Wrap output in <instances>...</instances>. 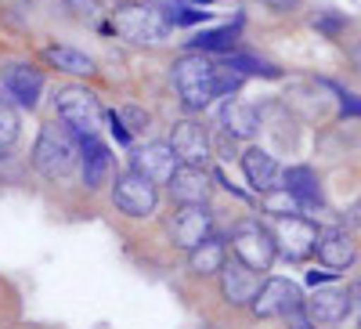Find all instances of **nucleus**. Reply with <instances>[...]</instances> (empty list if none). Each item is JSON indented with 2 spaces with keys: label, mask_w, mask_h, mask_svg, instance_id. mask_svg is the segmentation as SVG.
Listing matches in <instances>:
<instances>
[{
  "label": "nucleus",
  "mask_w": 361,
  "mask_h": 329,
  "mask_svg": "<svg viewBox=\"0 0 361 329\" xmlns=\"http://www.w3.org/2000/svg\"><path fill=\"white\" fill-rule=\"evenodd\" d=\"M173 83L180 91V102L192 112H202L206 105H214V98H228L243 87V73L228 69L224 62L214 66L202 51H192L173 62Z\"/></svg>",
  "instance_id": "f257e3e1"
},
{
  "label": "nucleus",
  "mask_w": 361,
  "mask_h": 329,
  "mask_svg": "<svg viewBox=\"0 0 361 329\" xmlns=\"http://www.w3.org/2000/svg\"><path fill=\"white\" fill-rule=\"evenodd\" d=\"M33 167L47 177V181H69L80 167V141L76 131L66 124V119H51V124L40 127L37 148H33Z\"/></svg>",
  "instance_id": "f03ea898"
},
{
  "label": "nucleus",
  "mask_w": 361,
  "mask_h": 329,
  "mask_svg": "<svg viewBox=\"0 0 361 329\" xmlns=\"http://www.w3.org/2000/svg\"><path fill=\"white\" fill-rule=\"evenodd\" d=\"M112 29L119 37H127L134 44H163L173 29V18H170V8L163 4H141V0H127L112 11Z\"/></svg>",
  "instance_id": "7ed1b4c3"
},
{
  "label": "nucleus",
  "mask_w": 361,
  "mask_h": 329,
  "mask_svg": "<svg viewBox=\"0 0 361 329\" xmlns=\"http://www.w3.org/2000/svg\"><path fill=\"white\" fill-rule=\"evenodd\" d=\"M231 250L246 268H253V272H271V264L279 257L275 235H271V228H264L260 221H238L231 228Z\"/></svg>",
  "instance_id": "20e7f679"
},
{
  "label": "nucleus",
  "mask_w": 361,
  "mask_h": 329,
  "mask_svg": "<svg viewBox=\"0 0 361 329\" xmlns=\"http://www.w3.org/2000/svg\"><path fill=\"white\" fill-rule=\"evenodd\" d=\"M54 109H58V119H66V124L83 138V134H98L102 127V105L98 98L87 91V87H62V91L54 95Z\"/></svg>",
  "instance_id": "39448f33"
},
{
  "label": "nucleus",
  "mask_w": 361,
  "mask_h": 329,
  "mask_svg": "<svg viewBox=\"0 0 361 329\" xmlns=\"http://www.w3.org/2000/svg\"><path fill=\"white\" fill-rule=\"evenodd\" d=\"M275 246L286 261H307L318 246V225L300 217V214H286V217H275Z\"/></svg>",
  "instance_id": "423d86ee"
},
{
  "label": "nucleus",
  "mask_w": 361,
  "mask_h": 329,
  "mask_svg": "<svg viewBox=\"0 0 361 329\" xmlns=\"http://www.w3.org/2000/svg\"><path fill=\"white\" fill-rule=\"evenodd\" d=\"M300 308H304V293H300V286L289 282V279H267V282H260L257 297L250 301V311L257 318H289Z\"/></svg>",
  "instance_id": "0eeeda50"
},
{
  "label": "nucleus",
  "mask_w": 361,
  "mask_h": 329,
  "mask_svg": "<svg viewBox=\"0 0 361 329\" xmlns=\"http://www.w3.org/2000/svg\"><path fill=\"white\" fill-rule=\"evenodd\" d=\"M112 203H116L127 217H148V214L156 210V203H159V192H156V185L148 181V177H141L137 170H127V174L116 177Z\"/></svg>",
  "instance_id": "6e6552de"
},
{
  "label": "nucleus",
  "mask_w": 361,
  "mask_h": 329,
  "mask_svg": "<svg viewBox=\"0 0 361 329\" xmlns=\"http://www.w3.org/2000/svg\"><path fill=\"white\" fill-rule=\"evenodd\" d=\"M209 228H214V214H209L206 203H177V210L170 217V235L177 246L192 250L209 235Z\"/></svg>",
  "instance_id": "1a4fd4ad"
},
{
  "label": "nucleus",
  "mask_w": 361,
  "mask_h": 329,
  "mask_svg": "<svg viewBox=\"0 0 361 329\" xmlns=\"http://www.w3.org/2000/svg\"><path fill=\"white\" fill-rule=\"evenodd\" d=\"M130 170H137L141 177H148L152 185H166L170 174L177 170V152L170 141H148L130 152Z\"/></svg>",
  "instance_id": "9d476101"
},
{
  "label": "nucleus",
  "mask_w": 361,
  "mask_h": 329,
  "mask_svg": "<svg viewBox=\"0 0 361 329\" xmlns=\"http://www.w3.org/2000/svg\"><path fill=\"white\" fill-rule=\"evenodd\" d=\"M170 145L180 163H192V167H206L209 156H214V141H209L206 127L195 124V119H180V124H173L170 131Z\"/></svg>",
  "instance_id": "9b49d317"
},
{
  "label": "nucleus",
  "mask_w": 361,
  "mask_h": 329,
  "mask_svg": "<svg viewBox=\"0 0 361 329\" xmlns=\"http://www.w3.org/2000/svg\"><path fill=\"white\" fill-rule=\"evenodd\" d=\"M0 80H4V91L8 98H15L22 109H37L40 95H44V73L25 66V62H8L4 73H0Z\"/></svg>",
  "instance_id": "f8f14e48"
},
{
  "label": "nucleus",
  "mask_w": 361,
  "mask_h": 329,
  "mask_svg": "<svg viewBox=\"0 0 361 329\" xmlns=\"http://www.w3.org/2000/svg\"><path fill=\"white\" fill-rule=\"evenodd\" d=\"M314 253L329 272H347V268L357 261V243H354V235L347 228H325V232H318Z\"/></svg>",
  "instance_id": "ddd939ff"
},
{
  "label": "nucleus",
  "mask_w": 361,
  "mask_h": 329,
  "mask_svg": "<svg viewBox=\"0 0 361 329\" xmlns=\"http://www.w3.org/2000/svg\"><path fill=\"white\" fill-rule=\"evenodd\" d=\"M260 289V272H253V268H246L243 261H224L221 268V293H224V301L228 304H238V308H250V301L257 297Z\"/></svg>",
  "instance_id": "4468645a"
},
{
  "label": "nucleus",
  "mask_w": 361,
  "mask_h": 329,
  "mask_svg": "<svg viewBox=\"0 0 361 329\" xmlns=\"http://www.w3.org/2000/svg\"><path fill=\"white\" fill-rule=\"evenodd\" d=\"M238 163H243V174H246V181H250V189H253L257 196H264V192H271V189L282 185V170H279L275 156L264 152L260 145L246 148V152L238 156Z\"/></svg>",
  "instance_id": "2eb2a0df"
},
{
  "label": "nucleus",
  "mask_w": 361,
  "mask_h": 329,
  "mask_svg": "<svg viewBox=\"0 0 361 329\" xmlns=\"http://www.w3.org/2000/svg\"><path fill=\"white\" fill-rule=\"evenodd\" d=\"M80 170H83V185L90 192L105 185V177L112 170V152H109L105 141H98V134L80 138Z\"/></svg>",
  "instance_id": "dca6fc26"
},
{
  "label": "nucleus",
  "mask_w": 361,
  "mask_h": 329,
  "mask_svg": "<svg viewBox=\"0 0 361 329\" xmlns=\"http://www.w3.org/2000/svg\"><path fill=\"white\" fill-rule=\"evenodd\" d=\"M173 203H206L209 199V174L206 167H192V163H180L173 174H170V181H166Z\"/></svg>",
  "instance_id": "f3484780"
},
{
  "label": "nucleus",
  "mask_w": 361,
  "mask_h": 329,
  "mask_svg": "<svg viewBox=\"0 0 361 329\" xmlns=\"http://www.w3.org/2000/svg\"><path fill=\"white\" fill-rule=\"evenodd\" d=\"M354 308V297L347 289H318L311 301H304V315L318 325V322H343Z\"/></svg>",
  "instance_id": "a211bd4d"
},
{
  "label": "nucleus",
  "mask_w": 361,
  "mask_h": 329,
  "mask_svg": "<svg viewBox=\"0 0 361 329\" xmlns=\"http://www.w3.org/2000/svg\"><path fill=\"white\" fill-rule=\"evenodd\" d=\"M282 185L300 203V210H318L322 206V185H318V177H314L311 167H289L282 174Z\"/></svg>",
  "instance_id": "6ab92c4d"
},
{
  "label": "nucleus",
  "mask_w": 361,
  "mask_h": 329,
  "mask_svg": "<svg viewBox=\"0 0 361 329\" xmlns=\"http://www.w3.org/2000/svg\"><path fill=\"white\" fill-rule=\"evenodd\" d=\"M221 127L228 134H235V138H253L260 131V109L238 102V98H224V105H221Z\"/></svg>",
  "instance_id": "aec40b11"
},
{
  "label": "nucleus",
  "mask_w": 361,
  "mask_h": 329,
  "mask_svg": "<svg viewBox=\"0 0 361 329\" xmlns=\"http://www.w3.org/2000/svg\"><path fill=\"white\" fill-rule=\"evenodd\" d=\"M224 261H228V250H224V243L217 235H206L202 243H195L188 250V268L195 275H221Z\"/></svg>",
  "instance_id": "412c9836"
},
{
  "label": "nucleus",
  "mask_w": 361,
  "mask_h": 329,
  "mask_svg": "<svg viewBox=\"0 0 361 329\" xmlns=\"http://www.w3.org/2000/svg\"><path fill=\"white\" fill-rule=\"evenodd\" d=\"M44 62L54 66V69H62V73H73V76H90V73H94V62H90L83 51H76V47H62V44L44 47Z\"/></svg>",
  "instance_id": "4be33fe9"
},
{
  "label": "nucleus",
  "mask_w": 361,
  "mask_h": 329,
  "mask_svg": "<svg viewBox=\"0 0 361 329\" xmlns=\"http://www.w3.org/2000/svg\"><path fill=\"white\" fill-rule=\"evenodd\" d=\"M188 51H202V54H214V51H231L238 44L235 25H221V29H206V33H195L192 40H185Z\"/></svg>",
  "instance_id": "5701e85b"
},
{
  "label": "nucleus",
  "mask_w": 361,
  "mask_h": 329,
  "mask_svg": "<svg viewBox=\"0 0 361 329\" xmlns=\"http://www.w3.org/2000/svg\"><path fill=\"white\" fill-rule=\"evenodd\" d=\"M224 66L235 69V73H243V76H264V80H279V76H282L279 66L264 62V58H253V54H231V51H228Z\"/></svg>",
  "instance_id": "b1692460"
},
{
  "label": "nucleus",
  "mask_w": 361,
  "mask_h": 329,
  "mask_svg": "<svg viewBox=\"0 0 361 329\" xmlns=\"http://www.w3.org/2000/svg\"><path fill=\"white\" fill-rule=\"evenodd\" d=\"M260 206H264L267 214H275V217H286V214H304V210H300V203L289 196V189H286V185L264 192V196H260Z\"/></svg>",
  "instance_id": "393cba45"
},
{
  "label": "nucleus",
  "mask_w": 361,
  "mask_h": 329,
  "mask_svg": "<svg viewBox=\"0 0 361 329\" xmlns=\"http://www.w3.org/2000/svg\"><path fill=\"white\" fill-rule=\"evenodd\" d=\"M314 29H318V33H325L329 40H336V37L343 33V29H347V18L325 8V11H318V15H314Z\"/></svg>",
  "instance_id": "a878e982"
},
{
  "label": "nucleus",
  "mask_w": 361,
  "mask_h": 329,
  "mask_svg": "<svg viewBox=\"0 0 361 329\" xmlns=\"http://www.w3.org/2000/svg\"><path fill=\"white\" fill-rule=\"evenodd\" d=\"M15 138H18V116L4 98H0V148H8Z\"/></svg>",
  "instance_id": "bb28decb"
},
{
  "label": "nucleus",
  "mask_w": 361,
  "mask_h": 329,
  "mask_svg": "<svg viewBox=\"0 0 361 329\" xmlns=\"http://www.w3.org/2000/svg\"><path fill=\"white\" fill-rule=\"evenodd\" d=\"M325 91H333L336 98H340V116H361V98L357 95H350V91H343V87H336V83H322Z\"/></svg>",
  "instance_id": "cd10ccee"
},
{
  "label": "nucleus",
  "mask_w": 361,
  "mask_h": 329,
  "mask_svg": "<svg viewBox=\"0 0 361 329\" xmlns=\"http://www.w3.org/2000/svg\"><path fill=\"white\" fill-rule=\"evenodd\" d=\"M170 18L173 25H199L209 18V11H195V8H170Z\"/></svg>",
  "instance_id": "c85d7f7f"
},
{
  "label": "nucleus",
  "mask_w": 361,
  "mask_h": 329,
  "mask_svg": "<svg viewBox=\"0 0 361 329\" xmlns=\"http://www.w3.org/2000/svg\"><path fill=\"white\" fill-rule=\"evenodd\" d=\"M119 116H123V124H127L130 131H145V127H148V112H145V109H137V105H127Z\"/></svg>",
  "instance_id": "c756f323"
},
{
  "label": "nucleus",
  "mask_w": 361,
  "mask_h": 329,
  "mask_svg": "<svg viewBox=\"0 0 361 329\" xmlns=\"http://www.w3.org/2000/svg\"><path fill=\"white\" fill-rule=\"evenodd\" d=\"M105 119H109V131H112V138H116L119 145H130V127L123 124V116H119V112H109Z\"/></svg>",
  "instance_id": "7c9ffc66"
},
{
  "label": "nucleus",
  "mask_w": 361,
  "mask_h": 329,
  "mask_svg": "<svg viewBox=\"0 0 361 329\" xmlns=\"http://www.w3.org/2000/svg\"><path fill=\"white\" fill-rule=\"evenodd\" d=\"M214 148L221 152V160H235V156H238V152H235V134H228V131L214 141Z\"/></svg>",
  "instance_id": "2f4dec72"
},
{
  "label": "nucleus",
  "mask_w": 361,
  "mask_h": 329,
  "mask_svg": "<svg viewBox=\"0 0 361 329\" xmlns=\"http://www.w3.org/2000/svg\"><path fill=\"white\" fill-rule=\"evenodd\" d=\"M264 4H267L271 11H293V8L300 4V0H264Z\"/></svg>",
  "instance_id": "473e14b6"
},
{
  "label": "nucleus",
  "mask_w": 361,
  "mask_h": 329,
  "mask_svg": "<svg viewBox=\"0 0 361 329\" xmlns=\"http://www.w3.org/2000/svg\"><path fill=\"white\" fill-rule=\"evenodd\" d=\"M289 318H293V329H314V322H311V318H304V308L293 311Z\"/></svg>",
  "instance_id": "72a5a7b5"
},
{
  "label": "nucleus",
  "mask_w": 361,
  "mask_h": 329,
  "mask_svg": "<svg viewBox=\"0 0 361 329\" xmlns=\"http://www.w3.org/2000/svg\"><path fill=\"white\" fill-rule=\"evenodd\" d=\"M329 279H336V272H307V282L318 286V282H329Z\"/></svg>",
  "instance_id": "f704fd0d"
},
{
  "label": "nucleus",
  "mask_w": 361,
  "mask_h": 329,
  "mask_svg": "<svg viewBox=\"0 0 361 329\" xmlns=\"http://www.w3.org/2000/svg\"><path fill=\"white\" fill-rule=\"evenodd\" d=\"M350 225H361V203L350 206Z\"/></svg>",
  "instance_id": "c9c22d12"
},
{
  "label": "nucleus",
  "mask_w": 361,
  "mask_h": 329,
  "mask_svg": "<svg viewBox=\"0 0 361 329\" xmlns=\"http://www.w3.org/2000/svg\"><path fill=\"white\" fill-rule=\"evenodd\" d=\"M350 62L361 69V44H354V47H350Z\"/></svg>",
  "instance_id": "e433bc0d"
},
{
  "label": "nucleus",
  "mask_w": 361,
  "mask_h": 329,
  "mask_svg": "<svg viewBox=\"0 0 361 329\" xmlns=\"http://www.w3.org/2000/svg\"><path fill=\"white\" fill-rule=\"evenodd\" d=\"M76 8H87V11H94V4H90V0H73Z\"/></svg>",
  "instance_id": "4c0bfd02"
},
{
  "label": "nucleus",
  "mask_w": 361,
  "mask_h": 329,
  "mask_svg": "<svg viewBox=\"0 0 361 329\" xmlns=\"http://www.w3.org/2000/svg\"><path fill=\"white\" fill-rule=\"evenodd\" d=\"M109 4H116V0H109Z\"/></svg>",
  "instance_id": "58836bf2"
}]
</instances>
